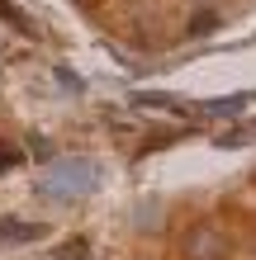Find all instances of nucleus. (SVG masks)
Masks as SVG:
<instances>
[{
	"mask_svg": "<svg viewBox=\"0 0 256 260\" xmlns=\"http://www.w3.org/2000/svg\"><path fill=\"white\" fill-rule=\"evenodd\" d=\"M29 241V237H43L38 222H19V218H0V241Z\"/></svg>",
	"mask_w": 256,
	"mask_h": 260,
	"instance_id": "1",
	"label": "nucleus"
},
{
	"mask_svg": "<svg viewBox=\"0 0 256 260\" xmlns=\"http://www.w3.org/2000/svg\"><path fill=\"white\" fill-rule=\"evenodd\" d=\"M19 161V151H10V147H0V166H14Z\"/></svg>",
	"mask_w": 256,
	"mask_h": 260,
	"instance_id": "2",
	"label": "nucleus"
}]
</instances>
